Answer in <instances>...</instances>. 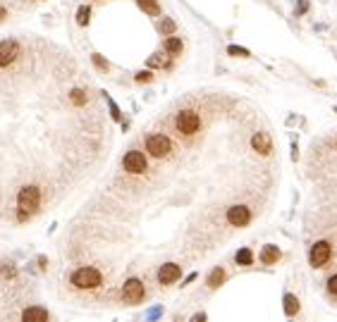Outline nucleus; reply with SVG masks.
<instances>
[{"label":"nucleus","mask_w":337,"mask_h":322,"mask_svg":"<svg viewBox=\"0 0 337 322\" xmlns=\"http://www.w3.org/2000/svg\"><path fill=\"white\" fill-rule=\"evenodd\" d=\"M39 208H41V189L34 184L20 189V193H17V219L27 222Z\"/></svg>","instance_id":"nucleus-1"},{"label":"nucleus","mask_w":337,"mask_h":322,"mask_svg":"<svg viewBox=\"0 0 337 322\" xmlns=\"http://www.w3.org/2000/svg\"><path fill=\"white\" fill-rule=\"evenodd\" d=\"M69 284L74 289H98L103 284V272L98 268H91V265L77 268L74 272L69 274Z\"/></svg>","instance_id":"nucleus-2"},{"label":"nucleus","mask_w":337,"mask_h":322,"mask_svg":"<svg viewBox=\"0 0 337 322\" xmlns=\"http://www.w3.org/2000/svg\"><path fill=\"white\" fill-rule=\"evenodd\" d=\"M175 127H177L179 134L194 136V134H199V129H201V117L196 115L194 110H179L177 117H175Z\"/></svg>","instance_id":"nucleus-3"},{"label":"nucleus","mask_w":337,"mask_h":322,"mask_svg":"<svg viewBox=\"0 0 337 322\" xmlns=\"http://www.w3.org/2000/svg\"><path fill=\"white\" fill-rule=\"evenodd\" d=\"M146 151L151 153L153 158H170L172 153V141L165 136V134H151V136L146 138Z\"/></svg>","instance_id":"nucleus-4"},{"label":"nucleus","mask_w":337,"mask_h":322,"mask_svg":"<svg viewBox=\"0 0 337 322\" xmlns=\"http://www.w3.org/2000/svg\"><path fill=\"white\" fill-rule=\"evenodd\" d=\"M332 260V246L328 241H316L309 251V263L311 268H325Z\"/></svg>","instance_id":"nucleus-5"},{"label":"nucleus","mask_w":337,"mask_h":322,"mask_svg":"<svg viewBox=\"0 0 337 322\" xmlns=\"http://www.w3.org/2000/svg\"><path fill=\"white\" fill-rule=\"evenodd\" d=\"M146 296V289H144V281L137 279V277H132V279L124 281L122 287V301L129 303V306H137V303L144 301Z\"/></svg>","instance_id":"nucleus-6"},{"label":"nucleus","mask_w":337,"mask_h":322,"mask_svg":"<svg viewBox=\"0 0 337 322\" xmlns=\"http://www.w3.org/2000/svg\"><path fill=\"white\" fill-rule=\"evenodd\" d=\"M22 55V46L20 41H14V38H5V41H0V67H10L17 57Z\"/></svg>","instance_id":"nucleus-7"},{"label":"nucleus","mask_w":337,"mask_h":322,"mask_svg":"<svg viewBox=\"0 0 337 322\" xmlns=\"http://www.w3.org/2000/svg\"><path fill=\"white\" fill-rule=\"evenodd\" d=\"M122 167L129 174H144L148 170V163H146V155L141 151H129L122 158Z\"/></svg>","instance_id":"nucleus-8"},{"label":"nucleus","mask_w":337,"mask_h":322,"mask_svg":"<svg viewBox=\"0 0 337 322\" xmlns=\"http://www.w3.org/2000/svg\"><path fill=\"white\" fill-rule=\"evenodd\" d=\"M225 219H227V225H232V227H247L251 222V210L247 206H232V208H227Z\"/></svg>","instance_id":"nucleus-9"},{"label":"nucleus","mask_w":337,"mask_h":322,"mask_svg":"<svg viewBox=\"0 0 337 322\" xmlns=\"http://www.w3.org/2000/svg\"><path fill=\"white\" fill-rule=\"evenodd\" d=\"M179 277H182V268H179L177 263H165V265L158 270V281L163 284V287H170V284H175Z\"/></svg>","instance_id":"nucleus-10"},{"label":"nucleus","mask_w":337,"mask_h":322,"mask_svg":"<svg viewBox=\"0 0 337 322\" xmlns=\"http://www.w3.org/2000/svg\"><path fill=\"white\" fill-rule=\"evenodd\" d=\"M251 148H254L258 155H270V151H273V141H270V136L266 134V131H256L254 136H251Z\"/></svg>","instance_id":"nucleus-11"},{"label":"nucleus","mask_w":337,"mask_h":322,"mask_svg":"<svg viewBox=\"0 0 337 322\" xmlns=\"http://www.w3.org/2000/svg\"><path fill=\"white\" fill-rule=\"evenodd\" d=\"M280 258H282V251L275 246V244L263 246V251H261V263H263V265H275Z\"/></svg>","instance_id":"nucleus-12"},{"label":"nucleus","mask_w":337,"mask_h":322,"mask_svg":"<svg viewBox=\"0 0 337 322\" xmlns=\"http://www.w3.org/2000/svg\"><path fill=\"white\" fill-rule=\"evenodd\" d=\"M227 279V272H225V268H213L211 270V274H208V279H206V284H208V289H218L222 284V281Z\"/></svg>","instance_id":"nucleus-13"},{"label":"nucleus","mask_w":337,"mask_h":322,"mask_svg":"<svg viewBox=\"0 0 337 322\" xmlns=\"http://www.w3.org/2000/svg\"><path fill=\"white\" fill-rule=\"evenodd\" d=\"M182 50H184V43H182V38L179 36H170L165 41V53L170 55V57H177V55H182Z\"/></svg>","instance_id":"nucleus-14"},{"label":"nucleus","mask_w":337,"mask_h":322,"mask_svg":"<svg viewBox=\"0 0 337 322\" xmlns=\"http://www.w3.org/2000/svg\"><path fill=\"white\" fill-rule=\"evenodd\" d=\"M285 315L287 317H294L296 313H299V298H296L294 294H285Z\"/></svg>","instance_id":"nucleus-15"},{"label":"nucleus","mask_w":337,"mask_h":322,"mask_svg":"<svg viewBox=\"0 0 337 322\" xmlns=\"http://www.w3.org/2000/svg\"><path fill=\"white\" fill-rule=\"evenodd\" d=\"M22 320H50V313L46 308H27L22 313Z\"/></svg>","instance_id":"nucleus-16"},{"label":"nucleus","mask_w":337,"mask_h":322,"mask_svg":"<svg viewBox=\"0 0 337 322\" xmlns=\"http://www.w3.org/2000/svg\"><path fill=\"white\" fill-rule=\"evenodd\" d=\"M234 260H237V265H241V268H249V265H254V251H251V248H239L237 255H234Z\"/></svg>","instance_id":"nucleus-17"},{"label":"nucleus","mask_w":337,"mask_h":322,"mask_svg":"<svg viewBox=\"0 0 337 322\" xmlns=\"http://www.w3.org/2000/svg\"><path fill=\"white\" fill-rule=\"evenodd\" d=\"M137 5L141 7L146 14H151V17H158L160 14V3L158 0H137Z\"/></svg>","instance_id":"nucleus-18"},{"label":"nucleus","mask_w":337,"mask_h":322,"mask_svg":"<svg viewBox=\"0 0 337 322\" xmlns=\"http://www.w3.org/2000/svg\"><path fill=\"white\" fill-rule=\"evenodd\" d=\"M69 100L79 108V105H86L89 96H86V91H82V89H72V91H69Z\"/></svg>","instance_id":"nucleus-19"},{"label":"nucleus","mask_w":337,"mask_h":322,"mask_svg":"<svg viewBox=\"0 0 337 322\" xmlns=\"http://www.w3.org/2000/svg\"><path fill=\"white\" fill-rule=\"evenodd\" d=\"M89 19H91V7L82 5L79 10H77V24H79V27H86Z\"/></svg>","instance_id":"nucleus-20"},{"label":"nucleus","mask_w":337,"mask_h":322,"mask_svg":"<svg viewBox=\"0 0 337 322\" xmlns=\"http://www.w3.org/2000/svg\"><path fill=\"white\" fill-rule=\"evenodd\" d=\"M91 60H93V65H96V67L101 69V72H108V69H110V62H108V60H103V55L93 53V55H91Z\"/></svg>","instance_id":"nucleus-21"},{"label":"nucleus","mask_w":337,"mask_h":322,"mask_svg":"<svg viewBox=\"0 0 337 322\" xmlns=\"http://www.w3.org/2000/svg\"><path fill=\"white\" fill-rule=\"evenodd\" d=\"M227 55H232V57H251L247 48H239V46H227Z\"/></svg>","instance_id":"nucleus-22"},{"label":"nucleus","mask_w":337,"mask_h":322,"mask_svg":"<svg viewBox=\"0 0 337 322\" xmlns=\"http://www.w3.org/2000/svg\"><path fill=\"white\" fill-rule=\"evenodd\" d=\"M175 29H177V24H175L170 17H163V22H160V31L170 36V34H175Z\"/></svg>","instance_id":"nucleus-23"},{"label":"nucleus","mask_w":337,"mask_h":322,"mask_svg":"<svg viewBox=\"0 0 337 322\" xmlns=\"http://www.w3.org/2000/svg\"><path fill=\"white\" fill-rule=\"evenodd\" d=\"M105 100H108V105H110V115H113V119H115V122H120V119H122V112H120V108H117V103H115V100H113L110 96H105Z\"/></svg>","instance_id":"nucleus-24"},{"label":"nucleus","mask_w":337,"mask_h":322,"mask_svg":"<svg viewBox=\"0 0 337 322\" xmlns=\"http://www.w3.org/2000/svg\"><path fill=\"white\" fill-rule=\"evenodd\" d=\"M328 294L337 298V274H330V277H328Z\"/></svg>","instance_id":"nucleus-25"},{"label":"nucleus","mask_w":337,"mask_h":322,"mask_svg":"<svg viewBox=\"0 0 337 322\" xmlns=\"http://www.w3.org/2000/svg\"><path fill=\"white\" fill-rule=\"evenodd\" d=\"M134 79H137L139 84H148V82L153 79V74H151V72H139V74L134 76Z\"/></svg>","instance_id":"nucleus-26"},{"label":"nucleus","mask_w":337,"mask_h":322,"mask_svg":"<svg viewBox=\"0 0 337 322\" xmlns=\"http://www.w3.org/2000/svg\"><path fill=\"white\" fill-rule=\"evenodd\" d=\"M148 65H151V67H163V65H165V62H163V57H160V53H156L151 57V60H148Z\"/></svg>","instance_id":"nucleus-27"},{"label":"nucleus","mask_w":337,"mask_h":322,"mask_svg":"<svg viewBox=\"0 0 337 322\" xmlns=\"http://www.w3.org/2000/svg\"><path fill=\"white\" fill-rule=\"evenodd\" d=\"M3 272H5V277H14V274H17V270H14L12 263H5V265H3Z\"/></svg>","instance_id":"nucleus-28"},{"label":"nucleus","mask_w":337,"mask_h":322,"mask_svg":"<svg viewBox=\"0 0 337 322\" xmlns=\"http://www.w3.org/2000/svg\"><path fill=\"white\" fill-rule=\"evenodd\" d=\"M309 10V0H299V10H296V14H304Z\"/></svg>","instance_id":"nucleus-29"},{"label":"nucleus","mask_w":337,"mask_h":322,"mask_svg":"<svg viewBox=\"0 0 337 322\" xmlns=\"http://www.w3.org/2000/svg\"><path fill=\"white\" fill-rule=\"evenodd\" d=\"M5 17H7V10H5V7H3V5H0V22L5 19Z\"/></svg>","instance_id":"nucleus-30"},{"label":"nucleus","mask_w":337,"mask_h":322,"mask_svg":"<svg viewBox=\"0 0 337 322\" xmlns=\"http://www.w3.org/2000/svg\"><path fill=\"white\" fill-rule=\"evenodd\" d=\"M335 112H337V108H335Z\"/></svg>","instance_id":"nucleus-31"}]
</instances>
